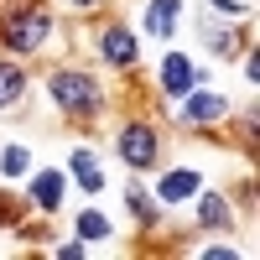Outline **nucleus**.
I'll return each instance as SVG.
<instances>
[{
	"mask_svg": "<svg viewBox=\"0 0 260 260\" xmlns=\"http://www.w3.org/2000/svg\"><path fill=\"white\" fill-rule=\"evenodd\" d=\"M16 213H21V203L11 198V192H0V224H16Z\"/></svg>",
	"mask_w": 260,
	"mask_h": 260,
	"instance_id": "17",
	"label": "nucleus"
},
{
	"mask_svg": "<svg viewBox=\"0 0 260 260\" xmlns=\"http://www.w3.org/2000/svg\"><path fill=\"white\" fill-rule=\"evenodd\" d=\"M125 198H130V213H136L141 224H151V219H156V203H151V192H141V187H130Z\"/></svg>",
	"mask_w": 260,
	"mask_h": 260,
	"instance_id": "15",
	"label": "nucleus"
},
{
	"mask_svg": "<svg viewBox=\"0 0 260 260\" xmlns=\"http://www.w3.org/2000/svg\"><path fill=\"white\" fill-rule=\"evenodd\" d=\"M68 167H73V177H78V187H83V192H99V187H104V177H99V167H94V151H83V146H78Z\"/></svg>",
	"mask_w": 260,
	"mask_h": 260,
	"instance_id": "11",
	"label": "nucleus"
},
{
	"mask_svg": "<svg viewBox=\"0 0 260 260\" xmlns=\"http://www.w3.org/2000/svg\"><path fill=\"white\" fill-rule=\"evenodd\" d=\"M213 6H219L224 16H234V21H240V16H245V0H213Z\"/></svg>",
	"mask_w": 260,
	"mask_h": 260,
	"instance_id": "18",
	"label": "nucleus"
},
{
	"mask_svg": "<svg viewBox=\"0 0 260 260\" xmlns=\"http://www.w3.org/2000/svg\"><path fill=\"white\" fill-rule=\"evenodd\" d=\"M224 115H229V104H224L219 94H192V89H187V110H182L187 125H219Z\"/></svg>",
	"mask_w": 260,
	"mask_h": 260,
	"instance_id": "4",
	"label": "nucleus"
},
{
	"mask_svg": "<svg viewBox=\"0 0 260 260\" xmlns=\"http://www.w3.org/2000/svg\"><path fill=\"white\" fill-rule=\"evenodd\" d=\"M47 89H52V99H57L62 115H83V120H94L99 104H104L99 83H94L89 73H73V68H57V73L47 78Z\"/></svg>",
	"mask_w": 260,
	"mask_h": 260,
	"instance_id": "1",
	"label": "nucleus"
},
{
	"mask_svg": "<svg viewBox=\"0 0 260 260\" xmlns=\"http://www.w3.org/2000/svg\"><path fill=\"white\" fill-rule=\"evenodd\" d=\"M99 52L110 57V62H120V68H130V62H136V37H130L125 26H104V37H99Z\"/></svg>",
	"mask_w": 260,
	"mask_h": 260,
	"instance_id": "6",
	"label": "nucleus"
},
{
	"mask_svg": "<svg viewBox=\"0 0 260 260\" xmlns=\"http://www.w3.org/2000/svg\"><path fill=\"white\" fill-rule=\"evenodd\" d=\"M21 89H26V73H21L16 62H0V110H6V104H16Z\"/></svg>",
	"mask_w": 260,
	"mask_h": 260,
	"instance_id": "13",
	"label": "nucleus"
},
{
	"mask_svg": "<svg viewBox=\"0 0 260 260\" xmlns=\"http://www.w3.org/2000/svg\"><path fill=\"white\" fill-rule=\"evenodd\" d=\"M0 167H6V177H21V172H26V151L6 146V151H0Z\"/></svg>",
	"mask_w": 260,
	"mask_h": 260,
	"instance_id": "16",
	"label": "nucleus"
},
{
	"mask_svg": "<svg viewBox=\"0 0 260 260\" xmlns=\"http://www.w3.org/2000/svg\"><path fill=\"white\" fill-rule=\"evenodd\" d=\"M110 219H104V213H83L78 219V240H110Z\"/></svg>",
	"mask_w": 260,
	"mask_h": 260,
	"instance_id": "14",
	"label": "nucleus"
},
{
	"mask_svg": "<svg viewBox=\"0 0 260 260\" xmlns=\"http://www.w3.org/2000/svg\"><path fill=\"white\" fill-rule=\"evenodd\" d=\"M192 83H198V73H192V62H187L182 52H172V57L161 62V89H167V94H187Z\"/></svg>",
	"mask_w": 260,
	"mask_h": 260,
	"instance_id": "7",
	"label": "nucleus"
},
{
	"mask_svg": "<svg viewBox=\"0 0 260 260\" xmlns=\"http://www.w3.org/2000/svg\"><path fill=\"white\" fill-rule=\"evenodd\" d=\"M198 31H203V42H208V47H213V52H224V57H234V52H240V42H245L234 26H224V21H203Z\"/></svg>",
	"mask_w": 260,
	"mask_h": 260,
	"instance_id": "9",
	"label": "nucleus"
},
{
	"mask_svg": "<svg viewBox=\"0 0 260 260\" xmlns=\"http://www.w3.org/2000/svg\"><path fill=\"white\" fill-rule=\"evenodd\" d=\"M73 6H99V0H73Z\"/></svg>",
	"mask_w": 260,
	"mask_h": 260,
	"instance_id": "19",
	"label": "nucleus"
},
{
	"mask_svg": "<svg viewBox=\"0 0 260 260\" xmlns=\"http://www.w3.org/2000/svg\"><path fill=\"white\" fill-rule=\"evenodd\" d=\"M177 0H151L146 6V31L151 37H172V26H177Z\"/></svg>",
	"mask_w": 260,
	"mask_h": 260,
	"instance_id": "8",
	"label": "nucleus"
},
{
	"mask_svg": "<svg viewBox=\"0 0 260 260\" xmlns=\"http://www.w3.org/2000/svg\"><path fill=\"white\" fill-rule=\"evenodd\" d=\"M203 192V187H198ZM198 224H208V229H224L229 224V203L219 198V192H203V198H198Z\"/></svg>",
	"mask_w": 260,
	"mask_h": 260,
	"instance_id": "12",
	"label": "nucleus"
},
{
	"mask_svg": "<svg viewBox=\"0 0 260 260\" xmlns=\"http://www.w3.org/2000/svg\"><path fill=\"white\" fill-rule=\"evenodd\" d=\"M156 151H161V141H156V130H151L146 120H130V125L120 130V156L136 167V172L156 161Z\"/></svg>",
	"mask_w": 260,
	"mask_h": 260,
	"instance_id": "3",
	"label": "nucleus"
},
{
	"mask_svg": "<svg viewBox=\"0 0 260 260\" xmlns=\"http://www.w3.org/2000/svg\"><path fill=\"white\" fill-rule=\"evenodd\" d=\"M47 31H52V21H47V11L37 6H21L16 16H6V31H0V42H6L11 52H37L42 42H47Z\"/></svg>",
	"mask_w": 260,
	"mask_h": 260,
	"instance_id": "2",
	"label": "nucleus"
},
{
	"mask_svg": "<svg viewBox=\"0 0 260 260\" xmlns=\"http://www.w3.org/2000/svg\"><path fill=\"white\" fill-rule=\"evenodd\" d=\"M31 198H37V208H57L62 203V172H37L31 177Z\"/></svg>",
	"mask_w": 260,
	"mask_h": 260,
	"instance_id": "10",
	"label": "nucleus"
},
{
	"mask_svg": "<svg viewBox=\"0 0 260 260\" xmlns=\"http://www.w3.org/2000/svg\"><path fill=\"white\" fill-rule=\"evenodd\" d=\"M198 172H187V167H177V172H167L161 177V187H156V198H167V203H187V198H198Z\"/></svg>",
	"mask_w": 260,
	"mask_h": 260,
	"instance_id": "5",
	"label": "nucleus"
}]
</instances>
